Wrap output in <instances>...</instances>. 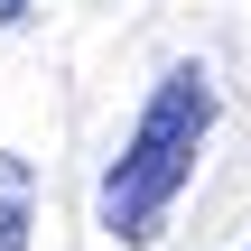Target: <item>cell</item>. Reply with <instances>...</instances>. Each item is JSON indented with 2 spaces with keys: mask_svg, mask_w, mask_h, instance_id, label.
I'll use <instances>...</instances> for the list:
<instances>
[{
  "mask_svg": "<svg viewBox=\"0 0 251 251\" xmlns=\"http://www.w3.org/2000/svg\"><path fill=\"white\" fill-rule=\"evenodd\" d=\"M214 112H224V93H214V75H205L196 56H177V65L149 84V102H140L130 130H121V158L102 168V196H93V224L121 251H149L168 233V214H177V196L196 186V158H205V140H214Z\"/></svg>",
  "mask_w": 251,
  "mask_h": 251,
  "instance_id": "1",
  "label": "cell"
},
{
  "mask_svg": "<svg viewBox=\"0 0 251 251\" xmlns=\"http://www.w3.org/2000/svg\"><path fill=\"white\" fill-rule=\"evenodd\" d=\"M37 233V158L0 149V251H28Z\"/></svg>",
  "mask_w": 251,
  "mask_h": 251,
  "instance_id": "2",
  "label": "cell"
},
{
  "mask_svg": "<svg viewBox=\"0 0 251 251\" xmlns=\"http://www.w3.org/2000/svg\"><path fill=\"white\" fill-rule=\"evenodd\" d=\"M28 9H37V0H0V28H19V19H28Z\"/></svg>",
  "mask_w": 251,
  "mask_h": 251,
  "instance_id": "3",
  "label": "cell"
},
{
  "mask_svg": "<svg viewBox=\"0 0 251 251\" xmlns=\"http://www.w3.org/2000/svg\"><path fill=\"white\" fill-rule=\"evenodd\" d=\"M242 251H251V242H242Z\"/></svg>",
  "mask_w": 251,
  "mask_h": 251,
  "instance_id": "4",
  "label": "cell"
}]
</instances>
